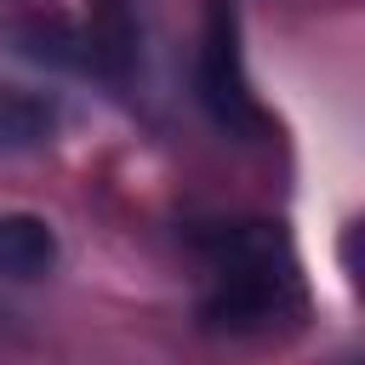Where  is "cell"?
<instances>
[{
	"instance_id": "obj_1",
	"label": "cell",
	"mask_w": 365,
	"mask_h": 365,
	"mask_svg": "<svg viewBox=\"0 0 365 365\" xmlns=\"http://www.w3.org/2000/svg\"><path fill=\"white\" fill-rule=\"evenodd\" d=\"M205 297L200 319L217 336H268L302 314V279L274 222H217L200 234Z\"/></svg>"
},
{
	"instance_id": "obj_2",
	"label": "cell",
	"mask_w": 365,
	"mask_h": 365,
	"mask_svg": "<svg viewBox=\"0 0 365 365\" xmlns=\"http://www.w3.org/2000/svg\"><path fill=\"white\" fill-rule=\"evenodd\" d=\"M194 97L222 131H262V108L245 80L240 23H234L228 0L205 6V29H200V51H194Z\"/></svg>"
},
{
	"instance_id": "obj_4",
	"label": "cell",
	"mask_w": 365,
	"mask_h": 365,
	"mask_svg": "<svg viewBox=\"0 0 365 365\" xmlns=\"http://www.w3.org/2000/svg\"><path fill=\"white\" fill-rule=\"evenodd\" d=\"M57 131V103L23 86H0V154H29L46 148Z\"/></svg>"
},
{
	"instance_id": "obj_3",
	"label": "cell",
	"mask_w": 365,
	"mask_h": 365,
	"mask_svg": "<svg viewBox=\"0 0 365 365\" xmlns=\"http://www.w3.org/2000/svg\"><path fill=\"white\" fill-rule=\"evenodd\" d=\"M63 262V240L34 211H0V279H46Z\"/></svg>"
}]
</instances>
